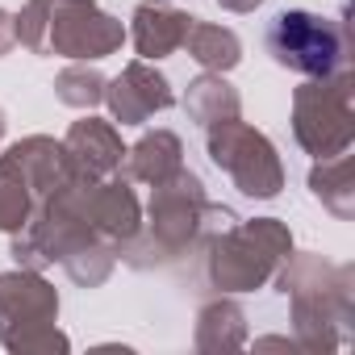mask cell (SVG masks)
I'll return each instance as SVG.
<instances>
[{"mask_svg":"<svg viewBox=\"0 0 355 355\" xmlns=\"http://www.w3.org/2000/svg\"><path fill=\"white\" fill-rule=\"evenodd\" d=\"M230 222H239V214L226 205H214L205 184H201V175L180 167L163 184H155L150 205H146V230H138L121 247L117 259H125L134 272L180 263L184 255L205 251V243L218 230H226Z\"/></svg>","mask_w":355,"mask_h":355,"instance_id":"1","label":"cell"},{"mask_svg":"<svg viewBox=\"0 0 355 355\" xmlns=\"http://www.w3.org/2000/svg\"><path fill=\"white\" fill-rule=\"evenodd\" d=\"M276 284L293 305V343L301 351H334L347 343V326L355 318L351 263H330L313 251H301L276 268Z\"/></svg>","mask_w":355,"mask_h":355,"instance_id":"2","label":"cell"},{"mask_svg":"<svg viewBox=\"0 0 355 355\" xmlns=\"http://www.w3.org/2000/svg\"><path fill=\"white\" fill-rule=\"evenodd\" d=\"M293 255V230L280 218L230 222L205 243V276L218 293H255Z\"/></svg>","mask_w":355,"mask_h":355,"instance_id":"3","label":"cell"},{"mask_svg":"<svg viewBox=\"0 0 355 355\" xmlns=\"http://www.w3.org/2000/svg\"><path fill=\"white\" fill-rule=\"evenodd\" d=\"M59 293L42 272L13 268L0 272V347L13 355H55L67 351L71 338L55 326Z\"/></svg>","mask_w":355,"mask_h":355,"instance_id":"4","label":"cell"},{"mask_svg":"<svg viewBox=\"0 0 355 355\" xmlns=\"http://www.w3.org/2000/svg\"><path fill=\"white\" fill-rule=\"evenodd\" d=\"M63 180H71V167L63 155V142L51 134H30L21 142H13L0 155V230L17 234L38 201L59 189Z\"/></svg>","mask_w":355,"mask_h":355,"instance_id":"5","label":"cell"},{"mask_svg":"<svg viewBox=\"0 0 355 355\" xmlns=\"http://www.w3.org/2000/svg\"><path fill=\"white\" fill-rule=\"evenodd\" d=\"M263 51L272 55L276 67L297 71L305 80H322L338 67H347V26L309 9H284L268 21L263 30Z\"/></svg>","mask_w":355,"mask_h":355,"instance_id":"6","label":"cell"},{"mask_svg":"<svg viewBox=\"0 0 355 355\" xmlns=\"http://www.w3.org/2000/svg\"><path fill=\"white\" fill-rule=\"evenodd\" d=\"M351 71L338 67L322 80H305L293 92V138L305 155L330 159L351 150L355 142V109H351Z\"/></svg>","mask_w":355,"mask_h":355,"instance_id":"7","label":"cell"},{"mask_svg":"<svg viewBox=\"0 0 355 355\" xmlns=\"http://www.w3.org/2000/svg\"><path fill=\"white\" fill-rule=\"evenodd\" d=\"M205 150H209V163L230 175V184L243 197H251V201L280 197L284 163H280V155H276V146H272V138L263 130L247 125L243 117L209 125L205 130Z\"/></svg>","mask_w":355,"mask_h":355,"instance_id":"8","label":"cell"},{"mask_svg":"<svg viewBox=\"0 0 355 355\" xmlns=\"http://www.w3.org/2000/svg\"><path fill=\"white\" fill-rule=\"evenodd\" d=\"M125 42L121 17L105 13L96 0H51L42 55H59L71 63H96L117 55Z\"/></svg>","mask_w":355,"mask_h":355,"instance_id":"9","label":"cell"},{"mask_svg":"<svg viewBox=\"0 0 355 355\" xmlns=\"http://www.w3.org/2000/svg\"><path fill=\"white\" fill-rule=\"evenodd\" d=\"M105 105L113 113V121L121 125H146L155 113H167L175 105V92L167 84V76L146 63V59H134L121 67V76H113L105 84Z\"/></svg>","mask_w":355,"mask_h":355,"instance_id":"10","label":"cell"},{"mask_svg":"<svg viewBox=\"0 0 355 355\" xmlns=\"http://www.w3.org/2000/svg\"><path fill=\"white\" fill-rule=\"evenodd\" d=\"M59 142H63L71 175H80V180H105V175H117L125 163V142H121L117 125L101 121V117L71 121V130Z\"/></svg>","mask_w":355,"mask_h":355,"instance_id":"11","label":"cell"},{"mask_svg":"<svg viewBox=\"0 0 355 355\" xmlns=\"http://www.w3.org/2000/svg\"><path fill=\"white\" fill-rule=\"evenodd\" d=\"M189 26H193V13L175 9L171 0H138L134 13H130L125 38L134 42L138 59L159 63V59H167V55H175V51L184 46Z\"/></svg>","mask_w":355,"mask_h":355,"instance_id":"12","label":"cell"},{"mask_svg":"<svg viewBox=\"0 0 355 355\" xmlns=\"http://www.w3.org/2000/svg\"><path fill=\"white\" fill-rule=\"evenodd\" d=\"M180 167H184V142L171 130H146L134 146H125V163H121L130 184H150V189Z\"/></svg>","mask_w":355,"mask_h":355,"instance_id":"13","label":"cell"},{"mask_svg":"<svg viewBox=\"0 0 355 355\" xmlns=\"http://www.w3.org/2000/svg\"><path fill=\"white\" fill-rule=\"evenodd\" d=\"M184 113H189V121L209 130V125L243 117V96H239V88L222 71H201L189 84V92H184Z\"/></svg>","mask_w":355,"mask_h":355,"instance_id":"14","label":"cell"},{"mask_svg":"<svg viewBox=\"0 0 355 355\" xmlns=\"http://www.w3.org/2000/svg\"><path fill=\"white\" fill-rule=\"evenodd\" d=\"M197 351H234L247 347V313L239 301L218 297L197 309V330H193Z\"/></svg>","mask_w":355,"mask_h":355,"instance_id":"15","label":"cell"},{"mask_svg":"<svg viewBox=\"0 0 355 355\" xmlns=\"http://www.w3.org/2000/svg\"><path fill=\"white\" fill-rule=\"evenodd\" d=\"M309 193L338 222H351L355 218V167H351V155L347 150L343 155H330V159H318L309 167Z\"/></svg>","mask_w":355,"mask_h":355,"instance_id":"16","label":"cell"},{"mask_svg":"<svg viewBox=\"0 0 355 355\" xmlns=\"http://www.w3.org/2000/svg\"><path fill=\"white\" fill-rule=\"evenodd\" d=\"M180 51H189V59L201 63L205 71H222V76L243 63V42H239V34H234L230 26H214V21H201V17H193V26H189Z\"/></svg>","mask_w":355,"mask_h":355,"instance_id":"17","label":"cell"},{"mask_svg":"<svg viewBox=\"0 0 355 355\" xmlns=\"http://www.w3.org/2000/svg\"><path fill=\"white\" fill-rule=\"evenodd\" d=\"M105 84L109 80L92 63H71L55 76V96L67 109H96V105H105Z\"/></svg>","mask_w":355,"mask_h":355,"instance_id":"18","label":"cell"},{"mask_svg":"<svg viewBox=\"0 0 355 355\" xmlns=\"http://www.w3.org/2000/svg\"><path fill=\"white\" fill-rule=\"evenodd\" d=\"M46 13H51V0H26V9L17 13V42H21L30 55H42Z\"/></svg>","mask_w":355,"mask_h":355,"instance_id":"19","label":"cell"},{"mask_svg":"<svg viewBox=\"0 0 355 355\" xmlns=\"http://www.w3.org/2000/svg\"><path fill=\"white\" fill-rule=\"evenodd\" d=\"M13 46H17V13L0 9V59H5Z\"/></svg>","mask_w":355,"mask_h":355,"instance_id":"20","label":"cell"},{"mask_svg":"<svg viewBox=\"0 0 355 355\" xmlns=\"http://www.w3.org/2000/svg\"><path fill=\"white\" fill-rule=\"evenodd\" d=\"M218 5H222L226 13H255L263 0H218Z\"/></svg>","mask_w":355,"mask_h":355,"instance_id":"21","label":"cell"},{"mask_svg":"<svg viewBox=\"0 0 355 355\" xmlns=\"http://www.w3.org/2000/svg\"><path fill=\"white\" fill-rule=\"evenodd\" d=\"M5 134H9V117H5V109H0V142H5Z\"/></svg>","mask_w":355,"mask_h":355,"instance_id":"22","label":"cell"}]
</instances>
